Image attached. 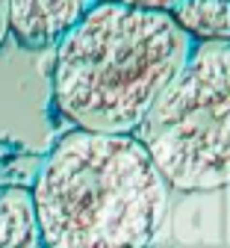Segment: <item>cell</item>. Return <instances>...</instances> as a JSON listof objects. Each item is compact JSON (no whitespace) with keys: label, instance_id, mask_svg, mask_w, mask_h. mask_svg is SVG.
<instances>
[{"label":"cell","instance_id":"cell-7","mask_svg":"<svg viewBox=\"0 0 230 248\" xmlns=\"http://www.w3.org/2000/svg\"><path fill=\"white\" fill-rule=\"evenodd\" d=\"M101 3H115L127 9H151V12H174L180 0H101Z\"/></svg>","mask_w":230,"mask_h":248},{"label":"cell","instance_id":"cell-4","mask_svg":"<svg viewBox=\"0 0 230 248\" xmlns=\"http://www.w3.org/2000/svg\"><path fill=\"white\" fill-rule=\"evenodd\" d=\"M101 0H9V33L24 47H50Z\"/></svg>","mask_w":230,"mask_h":248},{"label":"cell","instance_id":"cell-2","mask_svg":"<svg viewBox=\"0 0 230 248\" xmlns=\"http://www.w3.org/2000/svg\"><path fill=\"white\" fill-rule=\"evenodd\" d=\"M30 192L45 248H148L171 189L136 136L71 130Z\"/></svg>","mask_w":230,"mask_h":248},{"label":"cell","instance_id":"cell-1","mask_svg":"<svg viewBox=\"0 0 230 248\" xmlns=\"http://www.w3.org/2000/svg\"><path fill=\"white\" fill-rule=\"evenodd\" d=\"M189 50L171 12L97 3L56 45L53 104L74 130L133 136Z\"/></svg>","mask_w":230,"mask_h":248},{"label":"cell","instance_id":"cell-8","mask_svg":"<svg viewBox=\"0 0 230 248\" xmlns=\"http://www.w3.org/2000/svg\"><path fill=\"white\" fill-rule=\"evenodd\" d=\"M9 36V0H0V45Z\"/></svg>","mask_w":230,"mask_h":248},{"label":"cell","instance_id":"cell-6","mask_svg":"<svg viewBox=\"0 0 230 248\" xmlns=\"http://www.w3.org/2000/svg\"><path fill=\"white\" fill-rule=\"evenodd\" d=\"M171 18L192 45L230 42V0H180Z\"/></svg>","mask_w":230,"mask_h":248},{"label":"cell","instance_id":"cell-3","mask_svg":"<svg viewBox=\"0 0 230 248\" xmlns=\"http://www.w3.org/2000/svg\"><path fill=\"white\" fill-rule=\"evenodd\" d=\"M133 136L169 189L230 186V42L192 45Z\"/></svg>","mask_w":230,"mask_h":248},{"label":"cell","instance_id":"cell-5","mask_svg":"<svg viewBox=\"0 0 230 248\" xmlns=\"http://www.w3.org/2000/svg\"><path fill=\"white\" fill-rule=\"evenodd\" d=\"M0 248H45L32 192L24 186H0Z\"/></svg>","mask_w":230,"mask_h":248}]
</instances>
